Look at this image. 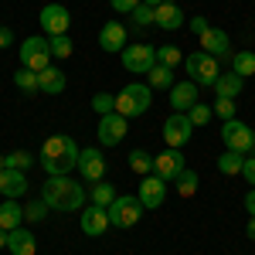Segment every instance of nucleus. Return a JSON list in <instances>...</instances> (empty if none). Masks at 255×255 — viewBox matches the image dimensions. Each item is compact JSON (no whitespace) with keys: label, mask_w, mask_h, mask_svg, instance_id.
Wrapping results in <instances>:
<instances>
[{"label":"nucleus","mask_w":255,"mask_h":255,"mask_svg":"<svg viewBox=\"0 0 255 255\" xmlns=\"http://www.w3.org/2000/svg\"><path fill=\"white\" fill-rule=\"evenodd\" d=\"M79 146H75V139L58 133V136H48L44 139V146H41V167H44V174L48 177H61V174H72L75 167H79Z\"/></svg>","instance_id":"obj_1"},{"label":"nucleus","mask_w":255,"mask_h":255,"mask_svg":"<svg viewBox=\"0 0 255 255\" xmlns=\"http://www.w3.org/2000/svg\"><path fill=\"white\" fill-rule=\"evenodd\" d=\"M41 201L51 211H79L82 204H85V187H82L79 180H72L68 174L48 177L41 184Z\"/></svg>","instance_id":"obj_2"},{"label":"nucleus","mask_w":255,"mask_h":255,"mask_svg":"<svg viewBox=\"0 0 255 255\" xmlns=\"http://www.w3.org/2000/svg\"><path fill=\"white\" fill-rule=\"evenodd\" d=\"M150 102H153V89L143 85V82H133V85H126V89L116 96V113L126 116V119L143 116V113L150 109Z\"/></svg>","instance_id":"obj_3"},{"label":"nucleus","mask_w":255,"mask_h":255,"mask_svg":"<svg viewBox=\"0 0 255 255\" xmlns=\"http://www.w3.org/2000/svg\"><path fill=\"white\" fill-rule=\"evenodd\" d=\"M184 68H187L191 82L201 85V89H215L218 75H221L218 58H215V55H208V51H194V55H187V58H184Z\"/></svg>","instance_id":"obj_4"},{"label":"nucleus","mask_w":255,"mask_h":255,"mask_svg":"<svg viewBox=\"0 0 255 255\" xmlns=\"http://www.w3.org/2000/svg\"><path fill=\"white\" fill-rule=\"evenodd\" d=\"M106 211H109V225H113V228H133L139 218H143V211H146V208H143V201H139V197L119 194L116 201L106 208Z\"/></svg>","instance_id":"obj_5"},{"label":"nucleus","mask_w":255,"mask_h":255,"mask_svg":"<svg viewBox=\"0 0 255 255\" xmlns=\"http://www.w3.org/2000/svg\"><path fill=\"white\" fill-rule=\"evenodd\" d=\"M221 139H225V146H228V150H235V153H242V157H249V153L255 150L252 126H245L242 119H228V123L221 126Z\"/></svg>","instance_id":"obj_6"},{"label":"nucleus","mask_w":255,"mask_h":255,"mask_svg":"<svg viewBox=\"0 0 255 255\" xmlns=\"http://www.w3.org/2000/svg\"><path fill=\"white\" fill-rule=\"evenodd\" d=\"M51 65V44L44 38H27L20 44V68H31V72H44Z\"/></svg>","instance_id":"obj_7"},{"label":"nucleus","mask_w":255,"mask_h":255,"mask_svg":"<svg viewBox=\"0 0 255 255\" xmlns=\"http://www.w3.org/2000/svg\"><path fill=\"white\" fill-rule=\"evenodd\" d=\"M153 65H157V48H150V44H126L123 48V68L126 72L146 75Z\"/></svg>","instance_id":"obj_8"},{"label":"nucleus","mask_w":255,"mask_h":255,"mask_svg":"<svg viewBox=\"0 0 255 255\" xmlns=\"http://www.w3.org/2000/svg\"><path fill=\"white\" fill-rule=\"evenodd\" d=\"M38 24L44 27V34L48 38H55V34H68V24H72V14H68V7L65 3H44L38 14Z\"/></svg>","instance_id":"obj_9"},{"label":"nucleus","mask_w":255,"mask_h":255,"mask_svg":"<svg viewBox=\"0 0 255 255\" xmlns=\"http://www.w3.org/2000/svg\"><path fill=\"white\" fill-rule=\"evenodd\" d=\"M184 170H187V167H184V153H180V150H174V146H167L163 153H157V157H153V174H157L160 180H167V184H174Z\"/></svg>","instance_id":"obj_10"},{"label":"nucleus","mask_w":255,"mask_h":255,"mask_svg":"<svg viewBox=\"0 0 255 255\" xmlns=\"http://www.w3.org/2000/svg\"><path fill=\"white\" fill-rule=\"evenodd\" d=\"M99 143L102 146H119L126 133H129V126H126V116H119V113H109V116H99Z\"/></svg>","instance_id":"obj_11"},{"label":"nucleus","mask_w":255,"mask_h":255,"mask_svg":"<svg viewBox=\"0 0 255 255\" xmlns=\"http://www.w3.org/2000/svg\"><path fill=\"white\" fill-rule=\"evenodd\" d=\"M191 133H194V123L187 119V113H174V116L163 123V139H167V146H174V150H180V146L191 139Z\"/></svg>","instance_id":"obj_12"},{"label":"nucleus","mask_w":255,"mask_h":255,"mask_svg":"<svg viewBox=\"0 0 255 255\" xmlns=\"http://www.w3.org/2000/svg\"><path fill=\"white\" fill-rule=\"evenodd\" d=\"M139 201H143V208L146 211H153V208H160L163 201H167V180H160L157 174H146L143 180H139Z\"/></svg>","instance_id":"obj_13"},{"label":"nucleus","mask_w":255,"mask_h":255,"mask_svg":"<svg viewBox=\"0 0 255 255\" xmlns=\"http://www.w3.org/2000/svg\"><path fill=\"white\" fill-rule=\"evenodd\" d=\"M82 174V180H89V184H99L102 177H106V157H102V150H82L79 153V167H75Z\"/></svg>","instance_id":"obj_14"},{"label":"nucleus","mask_w":255,"mask_h":255,"mask_svg":"<svg viewBox=\"0 0 255 255\" xmlns=\"http://www.w3.org/2000/svg\"><path fill=\"white\" fill-rule=\"evenodd\" d=\"M79 225H82V232H85L89 238H99V235H106V232L113 228V225H109V211L99 208V204H89V208L82 211Z\"/></svg>","instance_id":"obj_15"},{"label":"nucleus","mask_w":255,"mask_h":255,"mask_svg":"<svg viewBox=\"0 0 255 255\" xmlns=\"http://www.w3.org/2000/svg\"><path fill=\"white\" fill-rule=\"evenodd\" d=\"M99 48H102V51H109V55L123 51V48H126V27H123L119 20L102 24V31H99Z\"/></svg>","instance_id":"obj_16"},{"label":"nucleus","mask_w":255,"mask_h":255,"mask_svg":"<svg viewBox=\"0 0 255 255\" xmlns=\"http://www.w3.org/2000/svg\"><path fill=\"white\" fill-rule=\"evenodd\" d=\"M194 102H197V85L191 79L170 85V106H174V113H187Z\"/></svg>","instance_id":"obj_17"},{"label":"nucleus","mask_w":255,"mask_h":255,"mask_svg":"<svg viewBox=\"0 0 255 255\" xmlns=\"http://www.w3.org/2000/svg\"><path fill=\"white\" fill-rule=\"evenodd\" d=\"M228 31H221V27H208L204 34H201V51H208V55H215V58H225L228 55Z\"/></svg>","instance_id":"obj_18"},{"label":"nucleus","mask_w":255,"mask_h":255,"mask_svg":"<svg viewBox=\"0 0 255 255\" xmlns=\"http://www.w3.org/2000/svg\"><path fill=\"white\" fill-rule=\"evenodd\" d=\"M7 249H10V255H34L38 252V238L27 228H14V232H7Z\"/></svg>","instance_id":"obj_19"},{"label":"nucleus","mask_w":255,"mask_h":255,"mask_svg":"<svg viewBox=\"0 0 255 255\" xmlns=\"http://www.w3.org/2000/svg\"><path fill=\"white\" fill-rule=\"evenodd\" d=\"M24 191H27V177H24V170H10V167H7V170L0 174V194L17 201Z\"/></svg>","instance_id":"obj_20"},{"label":"nucleus","mask_w":255,"mask_h":255,"mask_svg":"<svg viewBox=\"0 0 255 255\" xmlns=\"http://www.w3.org/2000/svg\"><path fill=\"white\" fill-rule=\"evenodd\" d=\"M153 24L163 31H177L184 24V14H180L177 3H160V7H153Z\"/></svg>","instance_id":"obj_21"},{"label":"nucleus","mask_w":255,"mask_h":255,"mask_svg":"<svg viewBox=\"0 0 255 255\" xmlns=\"http://www.w3.org/2000/svg\"><path fill=\"white\" fill-rule=\"evenodd\" d=\"M38 89L44 92V96H58V92H65V72H58V68H44V72H38Z\"/></svg>","instance_id":"obj_22"},{"label":"nucleus","mask_w":255,"mask_h":255,"mask_svg":"<svg viewBox=\"0 0 255 255\" xmlns=\"http://www.w3.org/2000/svg\"><path fill=\"white\" fill-rule=\"evenodd\" d=\"M20 221H24V208H20L14 197H7L0 204V228L3 232H14V228H20Z\"/></svg>","instance_id":"obj_23"},{"label":"nucleus","mask_w":255,"mask_h":255,"mask_svg":"<svg viewBox=\"0 0 255 255\" xmlns=\"http://www.w3.org/2000/svg\"><path fill=\"white\" fill-rule=\"evenodd\" d=\"M242 89H245V79H242V75H235V72H221V75H218V82H215L218 99H235Z\"/></svg>","instance_id":"obj_24"},{"label":"nucleus","mask_w":255,"mask_h":255,"mask_svg":"<svg viewBox=\"0 0 255 255\" xmlns=\"http://www.w3.org/2000/svg\"><path fill=\"white\" fill-rule=\"evenodd\" d=\"M146 85L150 89H170L174 85V68H167V65H153L150 72H146Z\"/></svg>","instance_id":"obj_25"},{"label":"nucleus","mask_w":255,"mask_h":255,"mask_svg":"<svg viewBox=\"0 0 255 255\" xmlns=\"http://www.w3.org/2000/svg\"><path fill=\"white\" fill-rule=\"evenodd\" d=\"M232 72L242 75V79H245V75H255V55L252 51H235V55H232Z\"/></svg>","instance_id":"obj_26"},{"label":"nucleus","mask_w":255,"mask_h":255,"mask_svg":"<svg viewBox=\"0 0 255 255\" xmlns=\"http://www.w3.org/2000/svg\"><path fill=\"white\" fill-rule=\"evenodd\" d=\"M242 163H245V157H242V153H235V150H225V153L218 157V170L232 177V174H242Z\"/></svg>","instance_id":"obj_27"},{"label":"nucleus","mask_w":255,"mask_h":255,"mask_svg":"<svg viewBox=\"0 0 255 255\" xmlns=\"http://www.w3.org/2000/svg\"><path fill=\"white\" fill-rule=\"evenodd\" d=\"M116 197H119V194H116V187H113V184H102V180H99V184H92V204H99V208H109Z\"/></svg>","instance_id":"obj_28"},{"label":"nucleus","mask_w":255,"mask_h":255,"mask_svg":"<svg viewBox=\"0 0 255 255\" xmlns=\"http://www.w3.org/2000/svg\"><path fill=\"white\" fill-rule=\"evenodd\" d=\"M129 167H133L139 177L153 174V153H146V150H133V153H129Z\"/></svg>","instance_id":"obj_29"},{"label":"nucleus","mask_w":255,"mask_h":255,"mask_svg":"<svg viewBox=\"0 0 255 255\" xmlns=\"http://www.w3.org/2000/svg\"><path fill=\"white\" fill-rule=\"evenodd\" d=\"M174 187H177V194H180V197H191L197 191V174H194V170H184V174L174 180Z\"/></svg>","instance_id":"obj_30"},{"label":"nucleus","mask_w":255,"mask_h":255,"mask_svg":"<svg viewBox=\"0 0 255 255\" xmlns=\"http://www.w3.org/2000/svg\"><path fill=\"white\" fill-rule=\"evenodd\" d=\"M157 61L167 65V68H177L184 61V55H180V48H174V44H163V48H157Z\"/></svg>","instance_id":"obj_31"},{"label":"nucleus","mask_w":255,"mask_h":255,"mask_svg":"<svg viewBox=\"0 0 255 255\" xmlns=\"http://www.w3.org/2000/svg\"><path fill=\"white\" fill-rule=\"evenodd\" d=\"M92 109H96L99 116L116 113V96H109V92H99V96H92Z\"/></svg>","instance_id":"obj_32"},{"label":"nucleus","mask_w":255,"mask_h":255,"mask_svg":"<svg viewBox=\"0 0 255 255\" xmlns=\"http://www.w3.org/2000/svg\"><path fill=\"white\" fill-rule=\"evenodd\" d=\"M48 44H51V58H68V55H72L68 34H55V38H48Z\"/></svg>","instance_id":"obj_33"},{"label":"nucleus","mask_w":255,"mask_h":255,"mask_svg":"<svg viewBox=\"0 0 255 255\" xmlns=\"http://www.w3.org/2000/svg\"><path fill=\"white\" fill-rule=\"evenodd\" d=\"M3 160H7V167H10V170H27V167L34 163V157H31L27 150H14V153H7Z\"/></svg>","instance_id":"obj_34"},{"label":"nucleus","mask_w":255,"mask_h":255,"mask_svg":"<svg viewBox=\"0 0 255 255\" xmlns=\"http://www.w3.org/2000/svg\"><path fill=\"white\" fill-rule=\"evenodd\" d=\"M14 82L24 92H38V72H31V68H20L17 75H14Z\"/></svg>","instance_id":"obj_35"},{"label":"nucleus","mask_w":255,"mask_h":255,"mask_svg":"<svg viewBox=\"0 0 255 255\" xmlns=\"http://www.w3.org/2000/svg\"><path fill=\"white\" fill-rule=\"evenodd\" d=\"M211 116H215V109H208L204 102H194V106L187 109V119H191L194 126H204V123H208Z\"/></svg>","instance_id":"obj_36"},{"label":"nucleus","mask_w":255,"mask_h":255,"mask_svg":"<svg viewBox=\"0 0 255 255\" xmlns=\"http://www.w3.org/2000/svg\"><path fill=\"white\" fill-rule=\"evenodd\" d=\"M48 211H51V208H48L44 201H31V204L24 208V218H27V221H44Z\"/></svg>","instance_id":"obj_37"},{"label":"nucleus","mask_w":255,"mask_h":255,"mask_svg":"<svg viewBox=\"0 0 255 255\" xmlns=\"http://www.w3.org/2000/svg\"><path fill=\"white\" fill-rule=\"evenodd\" d=\"M133 24H136V27H150V24H153V7L139 3L136 10H133Z\"/></svg>","instance_id":"obj_38"},{"label":"nucleus","mask_w":255,"mask_h":255,"mask_svg":"<svg viewBox=\"0 0 255 255\" xmlns=\"http://www.w3.org/2000/svg\"><path fill=\"white\" fill-rule=\"evenodd\" d=\"M215 116H221L225 123L235 119V102H232V99H218V102H215Z\"/></svg>","instance_id":"obj_39"},{"label":"nucleus","mask_w":255,"mask_h":255,"mask_svg":"<svg viewBox=\"0 0 255 255\" xmlns=\"http://www.w3.org/2000/svg\"><path fill=\"white\" fill-rule=\"evenodd\" d=\"M109 3H113V10H116V14H133L143 0H109Z\"/></svg>","instance_id":"obj_40"},{"label":"nucleus","mask_w":255,"mask_h":255,"mask_svg":"<svg viewBox=\"0 0 255 255\" xmlns=\"http://www.w3.org/2000/svg\"><path fill=\"white\" fill-rule=\"evenodd\" d=\"M242 177L255 187V157H245V163H242Z\"/></svg>","instance_id":"obj_41"},{"label":"nucleus","mask_w":255,"mask_h":255,"mask_svg":"<svg viewBox=\"0 0 255 255\" xmlns=\"http://www.w3.org/2000/svg\"><path fill=\"white\" fill-rule=\"evenodd\" d=\"M208 27H211V24H208V17H201V14H197V17H191V31H194L197 38H201Z\"/></svg>","instance_id":"obj_42"},{"label":"nucleus","mask_w":255,"mask_h":255,"mask_svg":"<svg viewBox=\"0 0 255 255\" xmlns=\"http://www.w3.org/2000/svg\"><path fill=\"white\" fill-rule=\"evenodd\" d=\"M10 38H14L10 27H0V48H10Z\"/></svg>","instance_id":"obj_43"},{"label":"nucleus","mask_w":255,"mask_h":255,"mask_svg":"<svg viewBox=\"0 0 255 255\" xmlns=\"http://www.w3.org/2000/svg\"><path fill=\"white\" fill-rule=\"evenodd\" d=\"M245 208H249V215L255 218V187L249 191V194H245Z\"/></svg>","instance_id":"obj_44"},{"label":"nucleus","mask_w":255,"mask_h":255,"mask_svg":"<svg viewBox=\"0 0 255 255\" xmlns=\"http://www.w3.org/2000/svg\"><path fill=\"white\" fill-rule=\"evenodd\" d=\"M146 7H160V3H177V0H143Z\"/></svg>","instance_id":"obj_45"},{"label":"nucleus","mask_w":255,"mask_h":255,"mask_svg":"<svg viewBox=\"0 0 255 255\" xmlns=\"http://www.w3.org/2000/svg\"><path fill=\"white\" fill-rule=\"evenodd\" d=\"M245 232H249V238L255 242V218H249V228H245Z\"/></svg>","instance_id":"obj_46"},{"label":"nucleus","mask_w":255,"mask_h":255,"mask_svg":"<svg viewBox=\"0 0 255 255\" xmlns=\"http://www.w3.org/2000/svg\"><path fill=\"white\" fill-rule=\"evenodd\" d=\"M0 249H7V232L0 228Z\"/></svg>","instance_id":"obj_47"},{"label":"nucleus","mask_w":255,"mask_h":255,"mask_svg":"<svg viewBox=\"0 0 255 255\" xmlns=\"http://www.w3.org/2000/svg\"><path fill=\"white\" fill-rule=\"evenodd\" d=\"M3 170H7V160H3V157H0V174H3Z\"/></svg>","instance_id":"obj_48"},{"label":"nucleus","mask_w":255,"mask_h":255,"mask_svg":"<svg viewBox=\"0 0 255 255\" xmlns=\"http://www.w3.org/2000/svg\"><path fill=\"white\" fill-rule=\"evenodd\" d=\"M252 133H255V129H252Z\"/></svg>","instance_id":"obj_49"}]
</instances>
